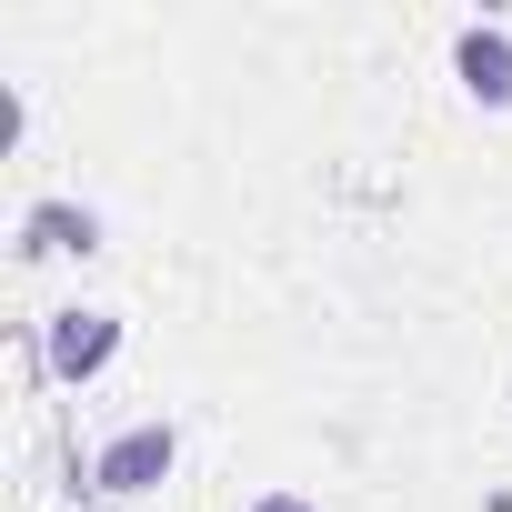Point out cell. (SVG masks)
Wrapping results in <instances>:
<instances>
[{
	"mask_svg": "<svg viewBox=\"0 0 512 512\" xmlns=\"http://www.w3.org/2000/svg\"><path fill=\"white\" fill-rule=\"evenodd\" d=\"M251 512H322V502H302V492H262Z\"/></svg>",
	"mask_w": 512,
	"mask_h": 512,
	"instance_id": "cell-5",
	"label": "cell"
},
{
	"mask_svg": "<svg viewBox=\"0 0 512 512\" xmlns=\"http://www.w3.org/2000/svg\"><path fill=\"white\" fill-rule=\"evenodd\" d=\"M452 71H462V91H472L482 111H502V101H512V31H502V21H472V31L452 41Z\"/></svg>",
	"mask_w": 512,
	"mask_h": 512,
	"instance_id": "cell-3",
	"label": "cell"
},
{
	"mask_svg": "<svg viewBox=\"0 0 512 512\" xmlns=\"http://www.w3.org/2000/svg\"><path fill=\"white\" fill-rule=\"evenodd\" d=\"M171 462H181V432H171V422H131L121 442H101L91 482H101V492H151Z\"/></svg>",
	"mask_w": 512,
	"mask_h": 512,
	"instance_id": "cell-2",
	"label": "cell"
},
{
	"mask_svg": "<svg viewBox=\"0 0 512 512\" xmlns=\"http://www.w3.org/2000/svg\"><path fill=\"white\" fill-rule=\"evenodd\" d=\"M91 241H101V221L71 211V201H41V211L21 221V251H91Z\"/></svg>",
	"mask_w": 512,
	"mask_h": 512,
	"instance_id": "cell-4",
	"label": "cell"
},
{
	"mask_svg": "<svg viewBox=\"0 0 512 512\" xmlns=\"http://www.w3.org/2000/svg\"><path fill=\"white\" fill-rule=\"evenodd\" d=\"M111 352H121L111 312H51V332H41V372L51 382H91V372H111Z\"/></svg>",
	"mask_w": 512,
	"mask_h": 512,
	"instance_id": "cell-1",
	"label": "cell"
}]
</instances>
